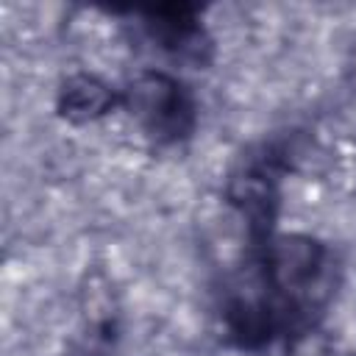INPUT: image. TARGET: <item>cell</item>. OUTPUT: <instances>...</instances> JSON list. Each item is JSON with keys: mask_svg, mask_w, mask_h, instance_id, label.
I'll return each instance as SVG.
<instances>
[{"mask_svg": "<svg viewBox=\"0 0 356 356\" xmlns=\"http://www.w3.org/2000/svg\"><path fill=\"white\" fill-rule=\"evenodd\" d=\"M131 108L153 134H178L189 117V103L175 81L161 72L139 75L131 86Z\"/></svg>", "mask_w": 356, "mask_h": 356, "instance_id": "cell-1", "label": "cell"}, {"mask_svg": "<svg viewBox=\"0 0 356 356\" xmlns=\"http://www.w3.org/2000/svg\"><path fill=\"white\" fill-rule=\"evenodd\" d=\"M106 100H108V95L97 81L78 78V83L72 89H67V114L70 117H75V114L92 117L106 106Z\"/></svg>", "mask_w": 356, "mask_h": 356, "instance_id": "cell-2", "label": "cell"}]
</instances>
